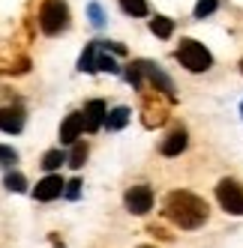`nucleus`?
<instances>
[{"mask_svg":"<svg viewBox=\"0 0 243 248\" xmlns=\"http://www.w3.org/2000/svg\"><path fill=\"white\" fill-rule=\"evenodd\" d=\"M207 203L192 191H171L165 201V216L174 221L180 230H195L207 221Z\"/></svg>","mask_w":243,"mask_h":248,"instance_id":"obj_1","label":"nucleus"},{"mask_svg":"<svg viewBox=\"0 0 243 248\" xmlns=\"http://www.w3.org/2000/svg\"><path fill=\"white\" fill-rule=\"evenodd\" d=\"M177 63L183 69H189V72H207L213 66V54L198 39H183L177 45Z\"/></svg>","mask_w":243,"mask_h":248,"instance_id":"obj_2","label":"nucleus"},{"mask_svg":"<svg viewBox=\"0 0 243 248\" xmlns=\"http://www.w3.org/2000/svg\"><path fill=\"white\" fill-rule=\"evenodd\" d=\"M39 27L45 36H57L69 27V9L63 0H45L39 9Z\"/></svg>","mask_w":243,"mask_h":248,"instance_id":"obj_3","label":"nucleus"},{"mask_svg":"<svg viewBox=\"0 0 243 248\" xmlns=\"http://www.w3.org/2000/svg\"><path fill=\"white\" fill-rule=\"evenodd\" d=\"M216 201L225 212L231 216H243V186L237 180H222L216 186Z\"/></svg>","mask_w":243,"mask_h":248,"instance_id":"obj_4","label":"nucleus"},{"mask_svg":"<svg viewBox=\"0 0 243 248\" xmlns=\"http://www.w3.org/2000/svg\"><path fill=\"white\" fill-rule=\"evenodd\" d=\"M123 203L132 216H144V212L153 209V191L150 186H132L126 194H123Z\"/></svg>","mask_w":243,"mask_h":248,"instance_id":"obj_5","label":"nucleus"},{"mask_svg":"<svg viewBox=\"0 0 243 248\" xmlns=\"http://www.w3.org/2000/svg\"><path fill=\"white\" fill-rule=\"evenodd\" d=\"M105 117H108V108L102 99H90L87 105H84V132H99L102 126H105Z\"/></svg>","mask_w":243,"mask_h":248,"instance_id":"obj_6","label":"nucleus"},{"mask_svg":"<svg viewBox=\"0 0 243 248\" xmlns=\"http://www.w3.org/2000/svg\"><path fill=\"white\" fill-rule=\"evenodd\" d=\"M24 123H27L24 108H18V105H6V108H0V132L18 135L24 129Z\"/></svg>","mask_w":243,"mask_h":248,"instance_id":"obj_7","label":"nucleus"},{"mask_svg":"<svg viewBox=\"0 0 243 248\" xmlns=\"http://www.w3.org/2000/svg\"><path fill=\"white\" fill-rule=\"evenodd\" d=\"M63 191H66V183L60 180L57 173H48L45 180H39V183H36V188H33V198H36V201H42V203H48V201L60 198Z\"/></svg>","mask_w":243,"mask_h":248,"instance_id":"obj_8","label":"nucleus"},{"mask_svg":"<svg viewBox=\"0 0 243 248\" xmlns=\"http://www.w3.org/2000/svg\"><path fill=\"white\" fill-rule=\"evenodd\" d=\"M81 132H84V111L81 114H69L63 120V126H60V140L63 144H75L81 138Z\"/></svg>","mask_w":243,"mask_h":248,"instance_id":"obj_9","label":"nucleus"},{"mask_svg":"<svg viewBox=\"0 0 243 248\" xmlns=\"http://www.w3.org/2000/svg\"><path fill=\"white\" fill-rule=\"evenodd\" d=\"M186 144H189V138H186V132H183V129L171 132V135L162 140V155H180V153L186 150Z\"/></svg>","mask_w":243,"mask_h":248,"instance_id":"obj_10","label":"nucleus"},{"mask_svg":"<svg viewBox=\"0 0 243 248\" xmlns=\"http://www.w3.org/2000/svg\"><path fill=\"white\" fill-rule=\"evenodd\" d=\"M129 117H132V111L126 108V105H117V108H111L108 117H105V129L108 132H120L129 123Z\"/></svg>","mask_w":243,"mask_h":248,"instance_id":"obj_11","label":"nucleus"},{"mask_svg":"<svg viewBox=\"0 0 243 248\" xmlns=\"http://www.w3.org/2000/svg\"><path fill=\"white\" fill-rule=\"evenodd\" d=\"M150 30H153V36L168 39L171 33H174V21L165 18V15H156V18H150Z\"/></svg>","mask_w":243,"mask_h":248,"instance_id":"obj_12","label":"nucleus"},{"mask_svg":"<svg viewBox=\"0 0 243 248\" xmlns=\"http://www.w3.org/2000/svg\"><path fill=\"white\" fill-rule=\"evenodd\" d=\"M120 9H123L126 15H132V18H144V15L150 12L147 0H120Z\"/></svg>","mask_w":243,"mask_h":248,"instance_id":"obj_13","label":"nucleus"},{"mask_svg":"<svg viewBox=\"0 0 243 248\" xmlns=\"http://www.w3.org/2000/svg\"><path fill=\"white\" fill-rule=\"evenodd\" d=\"M63 162H69V155H66L63 150H48V153L42 155V168H45L48 173H51V170H57Z\"/></svg>","mask_w":243,"mask_h":248,"instance_id":"obj_14","label":"nucleus"},{"mask_svg":"<svg viewBox=\"0 0 243 248\" xmlns=\"http://www.w3.org/2000/svg\"><path fill=\"white\" fill-rule=\"evenodd\" d=\"M78 69L81 72H96V42H90L84 48V54L78 57Z\"/></svg>","mask_w":243,"mask_h":248,"instance_id":"obj_15","label":"nucleus"},{"mask_svg":"<svg viewBox=\"0 0 243 248\" xmlns=\"http://www.w3.org/2000/svg\"><path fill=\"white\" fill-rule=\"evenodd\" d=\"M219 6V0H198L195 3V18H207V15H213Z\"/></svg>","mask_w":243,"mask_h":248,"instance_id":"obj_16","label":"nucleus"},{"mask_svg":"<svg viewBox=\"0 0 243 248\" xmlns=\"http://www.w3.org/2000/svg\"><path fill=\"white\" fill-rule=\"evenodd\" d=\"M3 186L9 188V191H24L27 188V180L21 173H6V180H3Z\"/></svg>","mask_w":243,"mask_h":248,"instance_id":"obj_17","label":"nucleus"},{"mask_svg":"<svg viewBox=\"0 0 243 248\" xmlns=\"http://www.w3.org/2000/svg\"><path fill=\"white\" fill-rule=\"evenodd\" d=\"M84 158H87V147H84V144H75L72 153H69V165H72V168H81Z\"/></svg>","mask_w":243,"mask_h":248,"instance_id":"obj_18","label":"nucleus"},{"mask_svg":"<svg viewBox=\"0 0 243 248\" xmlns=\"http://www.w3.org/2000/svg\"><path fill=\"white\" fill-rule=\"evenodd\" d=\"M90 24L93 27H102V24H105V18H102V9H99V3H90Z\"/></svg>","mask_w":243,"mask_h":248,"instance_id":"obj_19","label":"nucleus"},{"mask_svg":"<svg viewBox=\"0 0 243 248\" xmlns=\"http://www.w3.org/2000/svg\"><path fill=\"white\" fill-rule=\"evenodd\" d=\"M15 158H18V153H15L12 147H0V162H3V165L15 162Z\"/></svg>","mask_w":243,"mask_h":248,"instance_id":"obj_20","label":"nucleus"},{"mask_svg":"<svg viewBox=\"0 0 243 248\" xmlns=\"http://www.w3.org/2000/svg\"><path fill=\"white\" fill-rule=\"evenodd\" d=\"M78 186H81L78 180H72V183H66V191H63V194H66V198H72V201H75V198H78Z\"/></svg>","mask_w":243,"mask_h":248,"instance_id":"obj_21","label":"nucleus"},{"mask_svg":"<svg viewBox=\"0 0 243 248\" xmlns=\"http://www.w3.org/2000/svg\"><path fill=\"white\" fill-rule=\"evenodd\" d=\"M141 248H156V245H141Z\"/></svg>","mask_w":243,"mask_h":248,"instance_id":"obj_22","label":"nucleus"},{"mask_svg":"<svg viewBox=\"0 0 243 248\" xmlns=\"http://www.w3.org/2000/svg\"><path fill=\"white\" fill-rule=\"evenodd\" d=\"M240 72H243V60H240Z\"/></svg>","mask_w":243,"mask_h":248,"instance_id":"obj_23","label":"nucleus"},{"mask_svg":"<svg viewBox=\"0 0 243 248\" xmlns=\"http://www.w3.org/2000/svg\"><path fill=\"white\" fill-rule=\"evenodd\" d=\"M240 114H243V105H240Z\"/></svg>","mask_w":243,"mask_h":248,"instance_id":"obj_24","label":"nucleus"}]
</instances>
